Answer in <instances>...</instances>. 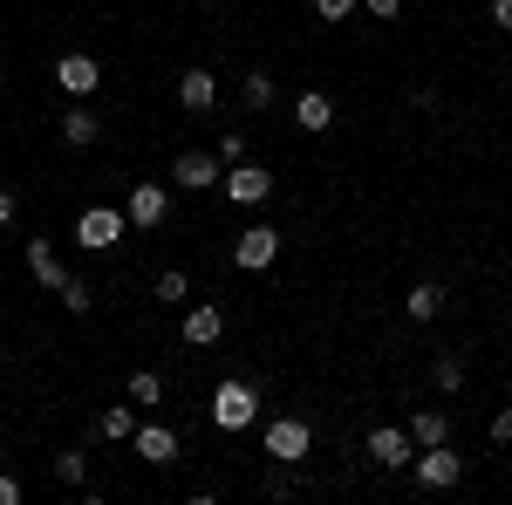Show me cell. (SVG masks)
<instances>
[{
	"mask_svg": "<svg viewBox=\"0 0 512 505\" xmlns=\"http://www.w3.org/2000/svg\"><path fill=\"white\" fill-rule=\"evenodd\" d=\"M308 451H315V424L308 417H274L267 424V458L274 465H301Z\"/></svg>",
	"mask_w": 512,
	"mask_h": 505,
	"instance_id": "obj_4",
	"label": "cell"
},
{
	"mask_svg": "<svg viewBox=\"0 0 512 505\" xmlns=\"http://www.w3.org/2000/svg\"><path fill=\"white\" fill-rule=\"evenodd\" d=\"M219 171H226V164H219L212 151H178L171 185H178V192H212V185H219Z\"/></svg>",
	"mask_w": 512,
	"mask_h": 505,
	"instance_id": "obj_10",
	"label": "cell"
},
{
	"mask_svg": "<svg viewBox=\"0 0 512 505\" xmlns=\"http://www.w3.org/2000/svg\"><path fill=\"white\" fill-rule=\"evenodd\" d=\"M294 123H301V130H335V96H328V89H301V96H294Z\"/></svg>",
	"mask_w": 512,
	"mask_h": 505,
	"instance_id": "obj_14",
	"label": "cell"
},
{
	"mask_svg": "<svg viewBox=\"0 0 512 505\" xmlns=\"http://www.w3.org/2000/svg\"><path fill=\"white\" fill-rule=\"evenodd\" d=\"M0 362H7V342H0Z\"/></svg>",
	"mask_w": 512,
	"mask_h": 505,
	"instance_id": "obj_34",
	"label": "cell"
},
{
	"mask_svg": "<svg viewBox=\"0 0 512 505\" xmlns=\"http://www.w3.org/2000/svg\"><path fill=\"white\" fill-rule=\"evenodd\" d=\"M205 417H212V430H226V437H233V430H253L260 424V389L246 383V376H219Z\"/></svg>",
	"mask_w": 512,
	"mask_h": 505,
	"instance_id": "obj_1",
	"label": "cell"
},
{
	"mask_svg": "<svg viewBox=\"0 0 512 505\" xmlns=\"http://www.w3.org/2000/svg\"><path fill=\"white\" fill-rule=\"evenodd\" d=\"M130 430H137V403H110V410L96 417V437H103V444H130Z\"/></svg>",
	"mask_w": 512,
	"mask_h": 505,
	"instance_id": "obj_19",
	"label": "cell"
},
{
	"mask_svg": "<svg viewBox=\"0 0 512 505\" xmlns=\"http://www.w3.org/2000/svg\"><path fill=\"white\" fill-rule=\"evenodd\" d=\"M55 89H62V96H76V103H89V96L103 89V62H96V55H82V48L55 55Z\"/></svg>",
	"mask_w": 512,
	"mask_h": 505,
	"instance_id": "obj_5",
	"label": "cell"
},
{
	"mask_svg": "<svg viewBox=\"0 0 512 505\" xmlns=\"http://www.w3.org/2000/svg\"><path fill=\"white\" fill-rule=\"evenodd\" d=\"M123 219H130L137 233H158L164 219H171V185H130V198H123Z\"/></svg>",
	"mask_w": 512,
	"mask_h": 505,
	"instance_id": "obj_7",
	"label": "cell"
},
{
	"mask_svg": "<svg viewBox=\"0 0 512 505\" xmlns=\"http://www.w3.org/2000/svg\"><path fill=\"white\" fill-rule=\"evenodd\" d=\"M492 28H499V35H512V0H492Z\"/></svg>",
	"mask_w": 512,
	"mask_h": 505,
	"instance_id": "obj_32",
	"label": "cell"
},
{
	"mask_svg": "<svg viewBox=\"0 0 512 505\" xmlns=\"http://www.w3.org/2000/svg\"><path fill=\"white\" fill-rule=\"evenodd\" d=\"M158 301H164V308L192 301V273H185V267H164V273H158Z\"/></svg>",
	"mask_w": 512,
	"mask_h": 505,
	"instance_id": "obj_24",
	"label": "cell"
},
{
	"mask_svg": "<svg viewBox=\"0 0 512 505\" xmlns=\"http://www.w3.org/2000/svg\"><path fill=\"white\" fill-rule=\"evenodd\" d=\"M198 7H219V0H198Z\"/></svg>",
	"mask_w": 512,
	"mask_h": 505,
	"instance_id": "obj_33",
	"label": "cell"
},
{
	"mask_svg": "<svg viewBox=\"0 0 512 505\" xmlns=\"http://www.w3.org/2000/svg\"><path fill=\"white\" fill-rule=\"evenodd\" d=\"M362 7H369L376 21H396V14H403V0H362Z\"/></svg>",
	"mask_w": 512,
	"mask_h": 505,
	"instance_id": "obj_31",
	"label": "cell"
},
{
	"mask_svg": "<svg viewBox=\"0 0 512 505\" xmlns=\"http://www.w3.org/2000/svg\"><path fill=\"white\" fill-rule=\"evenodd\" d=\"M55 294H62V308H69V314H89V308H96V287H89L82 273H62V287H55Z\"/></svg>",
	"mask_w": 512,
	"mask_h": 505,
	"instance_id": "obj_22",
	"label": "cell"
},
{
	"mask_svg": "<svg viewBox=\"0 0 512 505\" xmlns=\"http://www.w3.org/2000/svg\"><path fill=\"white\" fill-rule=\"evenodd\" d=\"M130 403H137V410H158L164 403V376L158 369H137V376H130Z\"/></svg>",
	"mask_w": 512,
	"mask_h": 505,
	"instance_id": "obj_23",
	"label": "cell"
},
{
	"mask_svg": "<svg viewBox=\"0 0 512 505\" xmlns=\"http://www.w3.org/2000/svg\"><path fill=\"white\" fill-rule=\"evenodd\" d=\"M123 233H130L123 205H89V212L76 219V239L89 246V253H110V246H123Z\"/></svg>",
	"mask_w": 512,
	"mask_h": 505,
	"instance_id": "obj_6",
	"label": "cell"
},
{
	"mask_svg": "<svg viewBox=\"0 0 512 505\" xmlns=\"http://www.w3.org/2000/svg\"><path fill=\"white\" fill-rule=\"evenodd\" d=\"M239 103L260 117V110H274V69H246V82H239Z\"/></svg>",
	"mask_w": 512,
	"mask_h": 505,
	"instance_id": "obj_21",
	"label": "cell"
},
{
	"mask_svg": "<svg viewBox=\"0 0 512 505\" xmlns=\"http://www.w3.org/2000/svg\"><path fill=\"white\" fill-rule=\"evenodd\" d=\"M403 430H410V444L424 451V444H444V437H451V417H444V410L431 403V410H417V417H410Z\"/></svg>",
	"mask_w": 512,
	"mask_h": 505,
	"instance_id": "obj_20",
	"label": "cell"
},
{
	"mask_svg": "<svg viewBox=\"0 0 512 505\" xmlns=\"http://www.w3.org/2000/svg\"><path fill=\"white\" fill-rule=\"evenodd\" d=\"M130 451H137V458H144V465H178V430L171 424H137L130 430Z\"/></svg>",
	"mask_w": 512,
	"mask_h": 505,
	"instance_id": "obj_11",
	"label": "cell"
},
{
	"mask_svg": "<svg viewBox=\"0 0 512 505\" xmlns=\"http://www.w3.org/2000/svg\"><path fill=\"white\" fill-rule=\"evenodd\" d=\"M280 260V233L274 226H246V233L233 239V267L239 273H267Z\"/></svg>",
	"mask_w": 512,
	"mask_h": 505,
	"instance_id": "obj_8",
	"label": "cell"
},
{
	"mask_svg": "<svg viewBox=\"0 0 512 505\" xmlns=\"http://www.w3.org/2000/svg\"><path fill=\"white\" fill-rule=\"evenodd\" d=\"M14 219H21V198H14V185H0V233H7Z\"/></svg>",
	"mask_w": 512,
	"mask_h": 505,
	"instance_id": "obj_28",
	"label": "cell"
},
{
	"mask_svg": "<svg viewBox=\"0 0 512 505\" xmlns=\"http://www.w3.org/2000/svg\"><path fill=\"white\" fill-rule=\"evenodd\" d=\"M444 308H451V294H444L437 280H424V287H410V294H403V314H410L417 328H431V321H437Z\"/></svg>",
	"mask_w": 512,
	"mask_h": 505,
	"instance_id": "obj_16",
	"label": "cell"
},
{
	"mask_svg": "<svg viewBox=\"0 0 512 505\" xmlns=\"http://www.w3.org/2000/svg\"><path fill=\"white\" fill-rule=\"evenodd\" d=\"M355 7H362V0H315V14H321V21H349Z\"/></svg>",
	"mask_w": 512,
	"mask_h": 505,
	"instance_id": "obj_27",
	"label": "cell"
},
{
	"mask_svg": "<svg viewBox=\"0 0 512 505\" xmlns=\"http://www.w3.org/2000/svg\"><path fill=\"white\" fill-rule=\"evenodd\" d=\"M219 185H226L233 205H267V198H274V171H267V164H253V157H239V164L219 171Z\"/></svg>",
	"mask_w": 512,
	"mask_h": 505,
	"instance_id": "obj_3",
	"label": "cell"
},
{
	"mask_svg": "<svg viewBox=\"0 0 512 505\" xmlns=\"http://www.w3.org/2000/svg\"><path fill=\"white\" fill-rule=\"evenodd\" d=\"M212 157H219V164H239V157H246V137H239V130H226V137H219V151H212Z\"/></svg>",
	"mask_w": 512,
	"mask_h": 505,
	"instance_id": "obj_26",
	"label": "cell"
},
{
	"mask_svg": "<svg viewBox=\"0 0 512 505\" xmlns=\"http://www.w3.org/2000/svg\"><path fill=\"white\" fill-rule=\"evenodd\" d=\"M362 451H369L383 471H410V458H417V444H410V430H403V424H376Z\"/></svg>",
	"mask_w": 512,
	"mask_h": 505,
	"instance_id": "obj_9",
	"label": "cell"
},
{
	"mask_svg": "<svg viewBox=\"0 0 512 505\" xmlns=\"http://www.w3.org/2000/svg\"><path fill=\"white\" fill-rule=\"evenodd\" d=\"M55 478H62V485H89V458H82V451H55Z\"/></svg>",
	"mask_w": 512,
	"mask_h": 505,
	"instance_id": "obj_25",
	"label": "cell"
},
{
	"mask_svg": "<svg viewBox=\"0 0 512 505\" xmlns=\"http://www.w3.org/2000/svg\"><path fill=\"white\" fill-rule=\"evenodd\" d=\"M212 103H219V76H212V69H185V76H178V110H185V117H205Z\"/></svg>",
	"mask_w": 512,
	"mask_h": 505,
	"instance_id": "obj_13",
	"label": "cell"
},
{
	"mask_svg": "<svg viewBox=\"0 0 512 505\" xmlns=\"http://www.w3.org/2000/svg\"><path fill=\"white\" fill-rule=\"evenodd\" d=\"M410 478H417L424 492H451V485L465 478V458L451 451V437H444V444H424V451L410 458Z\"/></svg>",
	"mask_w": 512,
	"mask_h": 505,
	"instance_id": "obj_2",
	"label": "cell"
},
{
	"mask_svg": "<svg viewBox=\"0 0 512 505\" xmlns=\"http://www.w3.org/2000/svg\"><path fill=\"white\" fill-rule=\"evenodd\" d=\"M492 444H512V403H506V410H492Z\"/></svg>",
	"mask_w": 512,
	"mask_h": 505,
	"instance_id": "obj_29",
	"label": "cell"
},
{
	"mask_svg": "<svg viewBox=\"0 0 512 505\" xmlns=\"http://www.w3.org/2000/svg\"><path fill=\"white\" fill-rule=\"evenodd\" d=\"M55 130H62V144H69V151H89V144L103 137V117H96L89 103H76V110H62V123H55Z\"/></svg>",
	"mask_w": 512,
	"mask_h": 505,
	"instance_id": "obj_15",
	"label": "cell"
},
{
	"mask_svg": "<svg viewBox=\"0 0 512 505\" xmlns=\"http://www.w3.org/2000/svg\"><path fill=\"white\" fill-rule=\"evenodd\" d=\"M226 335V301H198L185 308V349H212Z\"/></svg>",
	"mask_w": 512,
	"mask_h": 505,
	"instance_id": "obj_12",
	"label": "cell"
},
{
	"mask_svg": "<svg viewBox=\"0 0 512 505\" xmlns=\"http://www.w3.org/2000/svg\"><path fill=\"white\" fill-rule=\"evenodd\" d=\"M28 273H35L41 287H48V294H55V287H62V253H55V239H28Z\"/></svg>",
	"mask_w": 512,
	"mask_h": 505,
	"instance_id": "obj_17",
	"label": "cell"
},
{
	"mask_svg": "<svg viewBox=\"0 0 512 505\" xmlns=\"http://www.w3.org/2000/svg\"><path fill=\"white\" fill-rule=\"evenodd\" d=\"M431 389H437V396H458V389H465V355L437 349L431 355Z\"/></svg>",
	"mask_w": 512,
	"mask_h": 505,
	"instance_id": "obj_18",
	"label": "cell"
},
{
	"mask_svg": "<svg viewBox=\"0 0 512 505\" xmlns=\"http://www.w3.org/2000/svg\"><path fill=\"white\" fill-rule=\"evenodd\" d=\"M0 505H21V478L14 471H0Z\"/></svg>",
	"mask_w": 512,
	"mask_h": 505,
	"instance_id": "obj_30",
	"label": "cell"
}]
</instances>
